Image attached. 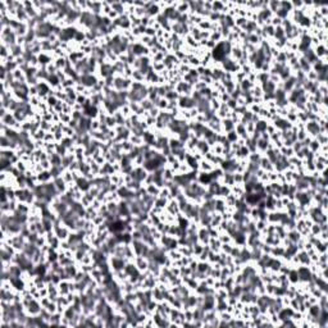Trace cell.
Wrapping results in <instances>:
<instances>
[{
	"mask_svg": "<svg viewBox=\"0 0 328 328\" xmlns=\"http://www.w3.org/2000/svg\"><path fill=\"white\" fill-rule=\"evenodd\" d=\"M223 46H224V44H220V45L218 46V48H217V49L214 50V57H215L217 59H222V58H223V54H226L224 52H222Z\"/></svg>",
	"mask_w": 328,
	"mask_h": 328,
	"instance_id": "cell-1",
	"label": "cell"
}]
</instances>
